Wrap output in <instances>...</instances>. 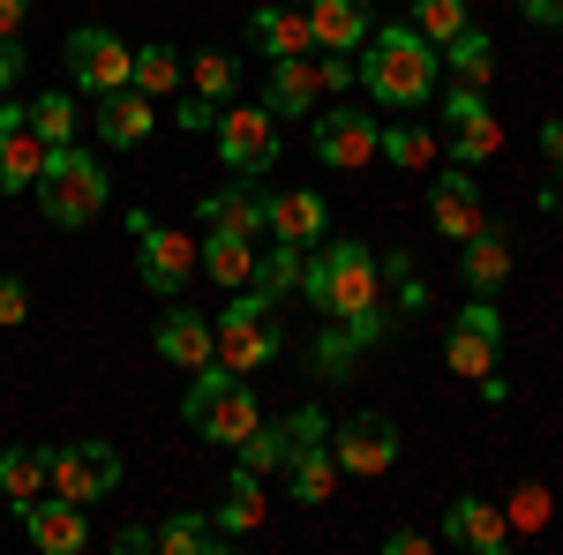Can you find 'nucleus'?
Masks as SVG:
<instances>
[{
  "label": "nucleus",
  "instance_id": "f257e3e1",
  "mask_svg": "<svg viewBox=\"0 0 563 555\" xmlns=\"http://www.w3.org/2000/svg\"><path fill=\"white\" fill-rule=\"evenodd\" d=\"M301 300L316 308V315L346 323L361 353H376V345L390 338V323H398V315L384 308L376 256H368L361 241H316V248H308V270H301Z\"/></svg>",
  "mask_w": 563,
  "mask_h": 555
},
{
  "label": "nucleus",
  "instance_id": "f03ea898",
  "mask_svg": "<svg viewBox=\"0 0 563 555\" xmlns=\"http://www.w3.org/2000/svg\"><path fill=\"white\" fill-rule=\"evenodd\" d=\"M361 84L376 106H429L435 84H443V53H435L413 23H376L368 45H361Z\"/></svg>",
  "mask_w": 563,
  "mask_h": 555
},
{
  "label": "nucleus",
  "instance_id": "7ed1b4c3",
  "mask_svg": "<svg viewBox=\"0 0 563 555\" xmlns=\"http://www.w3.org/2000/svg\"><path fill=\"white\" fill-rule=\"evenodd\" d=\"M31 196H38L45 225H60V233H84L90 218L113 203V180H106V158H98V151H84V143H53Z\"/></svg>",
  "mask_w": 563,
  "mask_h": 555
},
{
  "label": "nucleus",
  "instance_id": "20e7f679",
  "mask_svg": "<svg viewBox=\"0 0 563 555\" xmlns=\"http://www.w3.org/2000/svg\"><path fill=\"white\" fill-rule=\"evenodd\" d=\"M211 323H218V368H233V376H256V368H271L286 353L278 300L256 293V286H233V308L211 315Z\"/></svg>",
  "mask_w": 563,
  "mask_h": 555
},
{
  "label": "nucleus",
  "instance_id": "39448f33",
  "mask_svg": "<svg viewBox=\"0 0 563 555\" xmlns=\"http://www.w3.org/2000/svg\"><path fill=\"white\" fill-rule=\"evenodd\" d=\"M180 421L196 428L203 443H241L249 428L263 421L256 390H249V376H233V368H196V384H188V398H180Z\"/></svg>",
  "mask_w": 563,
  "mask_h": 555
},
{
  "label": "nucleus",
  "instance_id": "423d86ee",
  "mask_svg": "<svg viewBox=\"0 0 563 555\" xmlns=\"http://www.w3.org/2000/svg\"><path fill=\"white\" fill-rule=\"evenodd\" d=\"M45 488L68 503H106L121 488V451L113 443H45Z\"/></svg>",
  "mask_w": 563,
  "mask_h": 555
},
{
  "label": "nucleus",
  "instance_id": "0eeeda50",
  "mask_svg": "<svg viewBox=\"0 0 563 555\" xmlns=\"http://www.w3.org/2000/svg\"><path fill=\"white\" fill-rule=\"evenodd\" d=\"M129 233H135V248H143V286L158 300L188 293V278L203 270V263H196V241H188L180 225H158V218H143V211H129Z\"/></svg>",
  "mask_w": 563,
  "mask_h": 555
},
{
  "label": "nucleus",
  "instance_id": "6e6552de",
  "mask_svg": "<svg viewBox=\"0 0 563 555\" xmlns=\"http://www.w3.org/2000/svg\"><path fill=\"white\" fill-rule=\"evenodd\" d=\"M218 158H225V173H249V180H263V173L278 166V121L263 113V106H218Z\"/></svg>",
  "mask_w": 563,
  "mask_h": 555
},
{
  "label": "nucleus",
  "instance_id": "1a4fd4ad",
  "mask_svg": "<svg viewBox=\"0 0 563 555\" xmlns=\"http://www.w3.org/2000/svg\"><path fill=\"white\" fill-rule=\"evenodd\" d=\"M331 458L353 480H376V473L398 466V421L390 413H353V421L331 428Z\"/></svg>",
  "mask_w": 563,
  "mask_h": 555
},
{
  "label": "nucleus",
  "instance_id": "9d476101",
  "mask_svg": "<svg viewBox=\"0 0 563 555\" xmlns=\"http://www.w3.org/2000/svg\"><path fill=\"white\" fill-rule=\"evenodd\" d=\"M129 68H135V45H121L113 31H98V23L68 31V76H76V90H90V98L129 90Z\"/></svg>",
  "mask_w": 563,
  "mask_h": 555
},
{
  "label": "nucleus",
  "instance_id": "9b49d317",
  "mask_svg": "<svg viewBox=\"0 0 563 555\" xmlns=\"http://www.w3.org/2000/svg\"><path fill=\"white\" fill-rule=\"evenodd\" d=\"M443 143H451V158L459 166H481V158H496V143H504V129H496V113H488V98H481V84H451L443 90Z\"/></svg>",
  "mask_w": 563,
  "mask_h": 555
},
{
  "label": "nucleus",
  "instance_id": "f8f14e48",
  "mask_svg": "<svg viewBox=\"0 0 563 555\" xmlns=\"http://www.w3.org/2000/svg\"><path fill=\"white\" fill-rule=\"evenodd\" d=\"M308 135H316V158L331 173H361L376 158V121L361 106H331V113H308Z\"/></svg>",
  "mask_w": 563,
  "mask_h": 555
},
{
  "label": "nucleus",
  "instance_id": "ddd939ff",
  "mask_svg": "<svg viewBox=\"0 0 563 555\" xmlns=\"http://www.w3.org/2000/svg\"><path fill=\"white\" fill-rule=\"evenodd\" d=\"M151 345H158V360H174V368H211L218 360V323L211 315H196L188 300H174L166 315H158V331H151Z\"/></svg>",
  "mask_w": 563,
  "mask_h": 555
},
{
  "label": "nucleus",
  "instance_id": "4468645a",
  "mask_svg": "<svg viewBox=\"0 0 563 555\" xmlns=\"http://www.w3.org/2000/svg\"><path fill=\"white\" fill-rule=\"evenodd\" d=\"M443 541L466 555H504L511 548V525H504V503H481V496H459L443 511Z\"/></svg>",
  "mask_w": 563,
  "mask_h": 555
},
{
  "label": "nucleus",
  "instance_id": "2eb2a0df",
  "mask_svg": "<svg viewBox=\"0 0 563 555\" xmlns=\"http://www.w3.org/2000/svg\"><path fill=\"white\" fill-rule=\"evenodd\" d=\"M263 233H271V241H294V248H316V241L331 233V203H323L316 188H286V196H271Z\"/></svg>",
  "mask_w": 563,
  "mask_h": 555
},
{
  "label": "nucleus",
  "instance_id": "dca6fc26",
  "mask_svg": "<svg viewBox=\"0 0 563 555\" xmlns=\"http://www.w3.org/2000/svg\"><path fill=\"white\" fill-rule=\"evenodd\" d=\"M196 211H203V225H233V233H249V241H263V218H271V196H263V188L249 180V173H233V180H225V188H211V196H203Z\"/></svg>",
  "mask_w": 563,
  "mask_h": 555
},
{
  "label": "nucleus",
  "instance_id": "f3484780",
  "mask_svg": "<svg viewBox=\"0 0 563 555\" xmlns=\"http://www.w3.org/2000/svg\"><path fill=\"white\" fill-rule=\"evenodd\" d=\"M429 211H435V233H443V241H466V233L488 225V218H481V188H474V173H466V166H459V173H435Z\"/></svg>",
  "mask_w": 563,
  "mask_h": 555
},
{
  "label": "nucleus",
  "instance_id": "a211bd4d",
  "mask_svg": "<svg viewBox=\"0 0 563 555\" xmlns=\"http://www.w3.org/2000/svg\"><path fill=\"white\" fill-rule=\"evenodd\" d=\"M368 31H376L368 0H308V38L323 53H353V45H368Z\"/></svg>",
  "mask_w": 563,
  "mask_h": 555
},
{
  "label": "nucleus",
  "instance_id": "6ab92c4d",
  "mask_svg": "<svg viewBox=\"0 0 563 555\" xmlns=\"http://www.w3.org/2000/svg\"><path fill=\"white\" fill-rule=\"evenodd\" d=\"M256 106L271 113V121H308V113H316V68H308V53L271 60V84H263Z\"/></svg>",
  "mask_w": 563,
  "mask_h": 555
},
{
  "label": "nucleus",
  "instance_id": "aec40b11",
  "mask_svg": "<svg viewBox=\"0 0 563 555\" xmlns=\"http://www.w3.org/2000/svg\"><path fill=\"white\" fill-rule=\"evenodd\" d=\"M308 15L301 8H286V0H271V8H256L249 15V53H263V60H294V53H308Z\"/></svg>",
  "mask_w": 563,
  "mask_h": 555
},
{
  "label": "nucleus",
  "instance_id": "412c9836",
  "mask_svg": "<svg viewBox=\"0 0 563 555\" xmlns=\"http://www.w3.org/2000/svg\"><path fill=\"white\" fill-rule=\"evenodd\" d=\"M23 525H31V541H38L45 555H76L90 541V525H84V503H68V496H53V503H23Z\"/></svg>",
  "mask_w": 563,
  "mask_h": 555
},
{
  "label": "nucleus",
  "instance_id": "4be33fe9",
  "mask_svg": "<svg viewBox=\"0 0 563 555\" xmlns=\"http://www.w3.org/2000/svg\"><path fill=\"white\" fill-rule=\"evenodd\" d=\"M459 270H466V286H474V293H496V286L511 278V233H504V225L466 233V241H459Z\"/></svg>",
  "mask_w": 563,
  "mask_h": 555
},
{
  "label": "nucleus",
  "instance_id": "5701e85b",
  "mask_svg": "<svg viewBox=\"0 0 563 555\" xmlns=\"http://www.w3.org/2000/svg\"><path fill=\"white\" fill-rule=\"evenodd\" d=\"M151 129H158V113H151V98H143V90H106V98H98V143L135 151Z\"/></svg>",
  "mask_w": 563,
  "mask_h": 555
},
{
  "label": "nucleus",
  "instance_id": "b1692460",
  "mask_svg": "<svg viewBox=\"0 0 563 555\" xmlns=\"http://www.w3.org/2000/svg\"><path fill=\"white\" fill-rule=\"evenodd\" d=\"M196 263L211 270L225 293H233V286H249V278H256V241H249V233H233V225H211V233H203V248H196Z\"/></svg>",
  "mask_w": 563,
  "mask_h": 555
},
{
  "label": "nucleus",
  "instance_id": "393cba45",
  "mask_svg": "<svg viewBox=\"0 0 563 555\" xmlns=\"http://www.w3.org/2000/svg\"><path fill=\"white\" fill-rule=\"evenodd\" d=\"M339 480H346V473H339V458H331V443H308V451L286 458V496H294V503H331Z\"/></svg>",
  "mask_w": 563,
  "mask_h": 555
},
{
  "label": "nucleus",
  "instance_id": "a878e982",
  "mask_svg": "<svg viewBox=\"0 0 563 555\" xmlns=\"http://www.w3.org/2000/svg\"><path fill=\"white\" fill-rule=\"evenodd\" d=\"M45 173V143L31 129H8L0 135V196H31Z\"/></svg>",
  "mask_w": 563,
  "mask_h": 555
},
{
  "label": "nucleus",
  "instance_id": "bb28decb",
  "mask_svg": "<svg viewBox=\"0 0 563 555\" xmlns=\"http://www.w3.org/2000/svg\"><path fill=\"white\" fill-rule=\"evenodd\" d=\"M256 525H263V473L233 466L225 503H218V533H225V541H241V533H256Z\"/></svg>",
  "mask_w": 563,
  "mask_h": 555
},
{
  "label": "nucleus",
  "instance_id": "cd10ccee",
  "mask_svg": "<svg viewBox=\"0 0 563 555\" xmlns=\"http://www.w3.org/2000/svg\"><path fill=\"white\" fill-rule=\"evenodd\" d=\"M301 270H308V248H294V241H271V248H256V293L271 300H286V293H301Z\"/></svg>",
  "mask_w": 563,
  "mask_h": 555
},
{
  "label": "nucleus",
  "instance_id": "c85d7f7f",
  "mask_svg": "<svg viewBox=\"0 0 563 555\" xmlns=\"http://www.w3.org/2000/svg\"><path fill=\"white\" fill-rule=\"evenodd\" d=\"M0 496H8L15 511L45 496V451H38V443H15V451H0Z\"/></svg>",
  "mask_w": 563,
  "mask_h": 555
},
{
  "label": "nucleus",
  "instance_id": "c756f323",
  "mask_svg": "<svg viewBox=\"0 0 563 555\" xmlns=\"http://www.w3.org/2000/svg\"><path fill=\"white\" fill-rule=\"evenodd\" d=\"M376 278L390 286V315H429V278L413 270V256H406V248L376 256Z\"/></svg>",
  "mask_w": 563,
  "mask_h": 555
},
{
  "label": "nucleus",
  "instance_id": "7c9ffc66",
  "mask_svg": "<svg viewBox=\"0 0 563 555\" xmlns=\"http://www.w3.org/2000/svg\"><path fill=\"white\" fill-rule=\"evenodd\" d=\"M218 548H233L225 533H218V518H166L158 525V555H218Z\"/></svg>",
  "mask_w": 563,
  "mask_h": 555
},
{
  "label": "nucleus",
  "instance_id": "2f4dec72",
  "mask_svg": "<svg viewBox=\"0 0 563 555\" xmlns=\"http://www.w3.org/2000/svg\"><path fill=\"white\" fill-rule=\"evenodd\" d=\"M443 368L466 376V384L496 376V338H481V331H466V323H451V338H443Z\"/></svg>",
  "mask_w": 563,
  "mask_h": 555
},
{
  "label": "nucleus",
  "instance_id": "473e14b6",
  "mask_svg": "<svg viewBox=\"0 0 563 555\" xmlns=\"http://www.w3.org/2000/svg\"><path fill=\"white\" fill-rule=\"evenodd\" d=\"M129 90H143V98H174V90H180V53H174V45H135Z\"/></svg>",
  "mask_w": 563,
  "mask_h": 555
},
{
  "label": "nucleus",
  "instance_id": "72a5a7b5",
  "mask_svg": "<svg viewBox=\"0 0 563 555\" xmlns=\"http://www.w3.org/2000/svg\"><path fill=\"white\" fill-rule=\"evenodd\" d=\"M188 90H196V98H211V106H225V98L241 90V60H233V53H218V45H203V53L188 60Z\"/></svg>",
  "mask_w": 563,
  "mask_h": 555
},
{
  "label": "nucleus",
  "instance_id": "f704fd0d",
  "mask_svg": "<svg viewBox=\"0 0 563 555\" xmlns=\"http://www.w3.org/2000/svg\"><path fill=\"white\" fill-rule=\"evenodd\" d=\"M233 451H241V466H249V473H286V458H294V443H286V428H278V421H256Z\"/></svg>",
  "mask_w": 563,
  "mask_h": 555
},
{
  "label": "nucleus",
  "instance_id": "c9c22d12",
  "mask_svg": "<svg viewBox=\"0 0 563 555\" xmlns=\"http://www.w3.org/2000/svg\"><path fill=\"white\" fill-rule=\"evenodd\" d=\"M308 360H316V376H323V384H346V376H353V360H361V345H353L346 323H331V331H316Z\"/></svg>",
  "mask_w": 563,
  "mask_h": 555
},
{
  "label": "nucleus",
  "instance_id": "e433bc0d",
  "mask_svg": "<svg viewBox=\"0 0 563 555\" xmlns=\"http://www.w3.org/2000/svg\"><path fill=\"white\" fill-rule=\"evenodd\" d=\"M31 135H38L45 151H53V143H76V98H60V90L31 98Z\"/></svg>",
  "mask_w": 563,
  "mask_h": 555
},
{
  "label": "nucleus",
  "instance_id": "4c0bfd02",
  "mask_svg": "<svg viewBox=\"0 0 563 555\" xmlns=\"http://www.w3.org/2000/svg\"><path fill=\"white\" fill-rule=\"evenodd\" d=\"M413 31L429 45H451L466 31V0H413Z\"/></svg>",
  "mask_w": 563,
  "mask_h": 555
},
{
  "label": "nucleus",
  "instance_id": "58836bf2",
  "mask_svg": "<svg viewBox=\"0 0 563 555\" xmlns=\"http://www.w3.org/2000/svg\"><path fill=\"white\" fill-rule=\"evenodd\" d=\"M443 60H451V68L466 76V84H488V68H496V45H488V38H481V31H474V23H466L459 38L443 45Z\"/></svg>",
  "mask_w": 563,
  "mask_h": 555
},
{
  "label": "nucleus",
  "instance_id": "ea45409f",
  "mask_svg": "<svg viewBox=\"0 0 563 555\" xmlns=\"http://www.w3.org/2000/svg\"><path fill=\"white\" fill-rule=\"evenodd\" d=\"M429 135L421 129H406V121H398V129H376V158H390V166H406V173H421L429 166Z\"/></svg>",
  "mask_w": 563,
  "mask_h": 555
},
{
  "label": "nucleus",
  "instance_id": "a19ab883",
  "mask_svg": "<svg viewBox=\"0 0 563 555\" xmlns=\"http://www.w3.org/2000/svg\"><path fill=\"white\" fill-rule=\"evenodd\" d=\"M549 511H556V503H549V488H541V480H526V488H511V503H504V525H511V533H541Z\"/></svg>",
  "mask_w": 563,
  "mask_h": 555
},
{
  "label": "nucleus",
  "instance_id": "79ce46f5",
  "mask_svg": "<svg viewBox=\"0 0 563 555\" xmlns=\"http://www.w3.org/2000/svg\"><path fill=\"white\" fill-rule=\"evenodd\" d=\"M286 443H294V451H308V443H331V421H323V406H294V413H286Z\"/></svg>",
  "mask_w": 563,
  "mask_h": 555
},
{
  "label": "nucleus",
  "instance_id": "37998d69",
  "mask_svg": "<svg viewBox=\"0 0 563 555\" xmlns=\"http://www.w3.org/2000/svg\"><path fill=\"white\" fill-rule=\"evenodd\" d=\"M353 84H361L353 53H323V60H316V90H353Z\"/></svg>",
  "mask_w": 563,
  "mask_h": 555
},
{
  "label": "nucleus",
  "instance_id": "c03bdc74",
  "mask_svg": "<svg viewBox=\"0 0 563 555\" xmlns=\"http://www.w3.org/2000/svg\"><path fill=\"white\" fill-rule=\"evenodd\" d=\"M459 323H466V331H481V338H496V345H504V315L488 308V293L466 300V308H459Z\"/></svg>",
  "mask_w": 563,
  "mask_h": 555
},
{
  "label": "nucleus",
  "instance_id": "a18cd8bd",
  "mask_svg": "<svg viewBox=\"0 0 563 555\" xmlns=\"http://www.w3.org/2000/svg\"><path fill=\"white\" fill-rule=\"evenodd\" d=\"M174 121H180L188 135H211V129H218V106H211V98H196V90H188V98L174 106Z\"/></svg>",
  "mask_w": 563,
  "mask_h": 555
},
{
  "label": "nucleus",
  "instance_id": "49530a36",
  "mask_svg": "<svg viewBox=\"0 0 563 555\" xmlns=\"http://www.w3.org/2000/svg\"><path fill=\"white\" fill-rule=\"evenodd\" d=\"M8 323H31V286L23 278H0V331Z\"/></svg>",
  "mask_w": 563,
  "mask_h": 555
},
{
  "label": "nucleus",
  "instance_id": "de8ad7c7",
  "mask_svg": "<svg viewBox=\"0 0 563 555\" xmlns=\"http://www.w3.org/2000/svg\"><path fill=\"white\" fill-rule=\"evenodd\" d=\"M158 548V525H121L113 533V555H151Z\"/></svg>",
  "mask_w": 563,
  "mask_h": 555
},
{
  "label": "nucleus",
  "instance_id": "09e8293b",
  "mask_svg": "<svg viewBox=\"0 0 563 555\" xmlns=\"http://www.w3.org/2000/svg\"><path fill=\"white\" fill-rule=\"evenodd\" d=\"M15 84H23V45H15V38H0V98H8Z\"/></svg>",
  "mask_w": 563,
  "mask_h": 555
},
{
  "label": "nucleus",
  "instance_id": "8fccbe9b",
  "mask_svg": "<svg viewBox=\"0 0 563 555\" xmlns=\"http://www.w3.org/2000/svg\"><path fill=\"white\" fill-rule=\"evenodd\" d=\"M519 8L533 31H563V0H519Z\"/></svg>",
  "mask_w": 563,
  "mask_h": 555
},
{
  "label": "nucleus",
  "instance_id": "3c124183",
  "mask_svg": "<svg viewBox=\"0 0 563 555\" xmlns=\"http://www.w3.org/2000/svg\"><path fill=\"white\" fill-rule=\"evenodd\" d=\"M384 548H390V555H421V548H429V533H421V525H390Z\"/></svg>",
  "mask_w": 563,
  "mask_h": 555
},
{
  "label": "nucleus",
  "instance_id": "603ef678",
  "mask_svg": "<svg viewBox=\"0 0 563 555\" xmlns=\"http://www.w3.org/2000/svg\"><path fill=\"white\" fill-rule=\"evenodd\" d=\"M23 15H31V0H0V38H15V31H23Z\"/></svg>",
  "mask_w": 563,
  "mask_h": 555
},
{
  "label": "nucleus",
  "instance_id": "864d4df0",
  "mask_svg": "<svg viewBox=\"0 0 563 555\" xmlns=\"http://www.w3.org/2000/svg\"><path fill=\"white\" fill-rule=\"evenodd\" d=\"M541 158L563 166V121H541Z\"/></svg>",
  "mask_w": 563,
  "mask_h": 555
},
{
  "label": "nucleus",
  "instance_id": "5fc2aeb1",
  "mask_svg": "<svg viewBox=\"0 0 563 555\" xmlns=\"http://www.w3.org/2000/svg\"><path fill=\"white\" fill-rule=\"evenodd\" d=\"M541 211H549V218H563V166H556V180L541 188Z\"/></svg>",
  "mask_w": 563,
  "mask_h": 555
},
{
  "label": "nucleus",
  "instance_id": "6e6d98bb",
  "mask_svg": "<svg viewBox=\"0 0 563 555\" xmlns=\"http://www.w3.org/2000/svg\"><path fill=\"white\" fill-rule=\"evenodd\" d=\"M286 8H301V0H286Z\"/></svg>",
  "mask_w": 563,
  "mask_h": 555
}]
</instances>
